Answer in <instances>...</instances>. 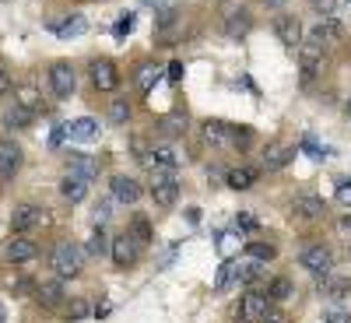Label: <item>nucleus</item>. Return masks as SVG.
<instances>
[{"instance_id": "f257e3e1", "label": "nucleus", "mask_w": 351, "mask_h": 323, "mask_svg": "<svg viewBox=\"0 0 351 323\" xmlns=\"http://www.w3.org/2000/svg\"><path fill=\"white\" fill-rule=\"evenodd\" d=\"M53 271H56V278H64V281L77 278L84 271V250L77 243H71V239L56 243L53 246Z\"/></svg>"}, {"instance_id": "f03ea898", "label": "nucleus", "mask_w": 351, "mask_h": 323, "mask_svg": "<svg viewBox=\"0 0 351 323\" xmlns=\"http://www.w3.org/2000/svg\"><path fill=\"white\" fill-rule=\"evenodd\" d=\"M148 193H152V200L158 204V208H172V204L180 200V180L172 176V169H155Z\"/></svg>"}, {"instance_id": "7ed1b4c3", "label": "nucleus", "mask_w": 351, "mask_h": 323, "mask_svg": "<svg viewBox=\"0 0 351 323\" xmlns=\"http://www.w3.org/2000/svg\"><path fill=\"white\" fill-rule=\"evenodd\" d=\"M299 263L309 271V274H316V278H327V274H334V256H330V250L324 246V243H313V246H306L302 253H299Z\"/></svg>"}, {"instance_id": "20e7f679", "label": "nucleus", "mask_w": 351, "mask_h": 323, "mask_svg": "<svg viewBox=\"0 0 351 323\" xmlns=\"http://www.w3.org/2000/svg\"><path fill=\"white\" fill-rule=\"evenodd\" d=\"M49 88H53V95H56V99H71V95H74L77 74H74V67H71L67 60H60V64H53V67H49Z\"/></svg>"}, {"instance_id": "39448f33", "label": "nucleus", "mask_w": 351, "mask_h": 323, "mask_svg": "<svg viewBox=\"0 0 351 323\" xmlns=\"http://www.w3.org/2000/svg\"><path fill=\"white\" fill-rule=\"evenodd\" d=\"M88 74H92V84L99 92H116V88H120V71H116V64L106 60V56L88 64Z\"/></svg>"}, {"instance_id": "423d86ee", "label": "nucleus", "mask_w": 351, "mask_h": 323, "mask_svg": "<svg viewBox=\"0 0 351 323\" xmlns=\"http://www.w3.org/2000/svg\"><path fill=\"white\" fill-rule=\"evenodd\" d=\"M112 260H116V267H134L137 256H141V239L134 236V232H123V236H116L112 239Z\"/></svg>"}, {"instance_id": "0eeeda50", "label": "nucleus", "mask_w": 351, "mask_h": 323, "mask_svg": "<svg viewBox=\"0 0 351 323\" xmlns=\"http://www.w3.org/2000/svg\"><path fill=\"white\" fill-rule=\"evenodd\" d=\"M36 109H28V106H21L18 99L14 102H8L4 109H0V123H4L8 130H25V127H32L36 123Z\"/></svg>"}, {"instance_id": "6e6552de", "label": "nucleus", "mask_w": 351, "mask_h": 323, "mask_svg": "<svg viewBox=\"0 0 351 323\" xmlns=\"http://www.w3.org/2000/svg\"><path fill=\"white\" fill-rule=\"evenodd\" d=\"M274 36L281 39V46L299 49V46H302V21L291 18V14H278V18H274Z\"/></svg>"}, {"instance_id": "1a4fd4ad", "label": "nucleus", "mask_w": 351, "mask_h": 323, "mask_svg": "<svg viewBox=\"0 0 351 323\" xmlns=\"http://www.w3.org/2000/svg\"><path fill=\"white\" fill-rule=\"evenodd\" d=\"M25 165V152L14 141H0V180H14Z\"/></svg>"}, {"instance_id": "9d476101", "label": "nucleus", "mask_w": 351, "mask_h": 323, "mask_svg": "<svg viewBox=\"0 0 351 323\" xmlns=\"http://www.w3.org/2000/svg\"><path fill=\"white\" fill-rule=\"evenodd\" d=\"M299 67H302V81H313L316 74H324V46H316V43L299 46Z\"/></svg>"}, {"instance_id": "9b49d317", "label": "nucleus", "mask_w": 351, "mask_h": 323, "mask_svg": "<svg viewBox=\"0 0 351 323\" xmlns=\"http://www.w3.org/2000/svg\"><path fill=\"white\" fill-rule=\"evenodd\" d=\"M43 222H46V211L36 208V204H18L14 215H11V228H14V232H32V228H39Z\"/></svg>"}, {"instance_id": "f8f14e48", "label": "nucleus", "mask_w": 351, "mask_h": 323, "mask_svg": "<svg viewBox=\"0 0 351 323\" xmlns=\"http://www.w3.org/2000/svg\"><path fill=\"white\" fill-rule=\"evenodd\" d=\"M36 256H39V246L28 239L25 232H18V236L4 246V260L8 263H28V260H36Z\"/></svg>"}, {"instance_id": "ddd939ff", "label": "nucleus", "mask_w": 351, "mask_h": 323, "mask_svg": "<svg viewBox=\"0 0 351 323\" xmlns=\"http://www.w3.org/2000/svg\"><path fill=\"white\" fill-rule=\"evenodd\" d=\"M267 309H271L267 291H246L243 306H239V316H243V323H256V320H263V313H267Z\"/></svg>"}, {"instance_id": "4468645a", "label": "nucleus", "mask_w": 351, "mask_h": 323, "mask_svg": "<svg viewBox=\"0 0 351 323\" xmlns=\"http://www.w3.org/2000/svg\"><path fill=\"white\" fill-rule=\"evenodd\" d=\"M291 211H295L299 218H306V222H319V218L327 215V204L319 200L316 193H299L295 204H291Z\"/></svg>"}, {"instance_id": "2eb2a0df", "label": "nucleus", "mask_w": 351, "mask_h": 323, "mask_svg": "<svg viewBox=\"0 0 351 323\" xmlns=\"http://www.w3.org/2000/svg\"><path fill=\"white\" fill-rule=\"evenodd\" d=\"M109 187H112V197L120 200V204H137L141 193H144L134 176H112V183H109Z\"/></svg>"}, {"instance_id": "dca6fc26", "label": "nucleus", "mask_w": 351, "mask_h": 323, "mask_svg": "<svg viewBox=\"0 0 351 323\" xmlns=\"http://www.w3.org/2000/svg\"><path fill=\"white\" fill-rule=\"evenodd\" d=\"M341 39V28H337V21L334 18H319L313 28H309V43H316V46H334Z\"/></svg>"}, {"instance_id": "f3484780", "label": "nucleus", "mask_w": 351, "mask_h": 323, "mask_svg": "<svg viewBox=\"0 0 351 323\" xmlns=\"http://www.w3.org/2000/svg\"><path fill=\"white\" fill-rule=\"evenodd\" d=\"M36 299H39V306H46V309H56L67 296H64V278H56V281H43L39 288H36Z\"/></svg>"}, {"instance_id": "a211bd4d", "label": "nucleus", "mask_w": 351, "mask_h": 323, "mask_svg": "<svg viewBox=\"0 0 351 323\" xmlns=\"http://www.w3.org/2000/svg\"><path fill=\"white\" fill-rule=\"evenodd\" d=\"M291 158H295V148H288V144H267V152H263V169L278 172V169H285Z\"/></svg>"}, {"instance_id": "6ab92c4d", "label": "nucleus", "mask_w": 351, "mask_h": 323, "mask_svg": "<svg viewBox=\"0 0 351 323\" xmlns=\"http://www.w3.org/2000/svg\"><path fill=\"white\" fill-rule=\"evenodd\" d=\"M60 193H64V200L81 204L88 197V180H84V176H77V172H67L64 180H60Z\"/></svg>"}, {"instance_id": "aec40b11", "label": "nucleus", "mask_w": 351, "mask_h": 323, "mask_svg": "<svg viewBox=\"0 0 351 323\" xmlns=\"http://www.w3.org/2000/svg\"><path fill=\"white\" fill-rule=\"evenodd\" d=\"M144 162H152V169H180L183 165V155L172 148V144H158V148L144 158Z\"/></svg>"}, {"instance_id": "412c9836", "label": "nucleus", "mask_w": 351, "mask_h": 323, "mask_svg": "<svg viewBox=\"0 0 351 323\" xmlns=\"http://www.w3.org/2000/svg\"><path fill=\"white\" fill-rule=\"evenodd\" d=\"M67 137L71 141H99V123L92 120V116H77L74 123H67Z\"/></svg>"}, {"instance_id": "4be33fe9", "label": "nucleus", "mask_w": 351, "mask_h": 323, "mask_svg": "<svg viewBox=\"0 0 351 323\" xmlns=\"http://www.w3.org/2000/svg\"><path fill=\"white\" fill-rule=\"evenodd\" d=\"M67 165H71V172H77V176H84V180H88V183H92V180H95V176H99V162H95L92 155H84V152H74Z\"/></svg>"}, {"instance_id": "5701e85b", "label": "nucleus", "mask_w": 351, "mask_h": 323, "mask_svg": "<svg viewBox=\"0 0 351 323\" xmlns=\"http://www.w3.org/2000/svg\"><path fill=\"white\" fill-rule=\"evenodd\" d=\"M49 28H53L56 36H64V39H74V36H84L88 32V21L81 14H71L67 21H53Z\"/></svg>"}, {"instance_id": "b1692460", "label": "nucleus", "mask_w": 351, "mask_h": 323, "mask_svg": "<svg viewBox=\"0 0 351 323\" xmlns=\"http://www.w3.org/2000/svg\"><path fill=\"white\" fill-rule=\"evenodd\" d=\"M250 25H253V21H250V11H246V8L225 14V32H228V36H246Z\"/></svg>"}, {"instance_id": "393cba45", "label": "nucleus", "mask_w": 351, "mask_h": 323, "mask_svg": "<svg viewBox=\"0 0 351 323\" xmlns=\"http://www.w3.org/2000/svg\"><path fill=\"white\" fill-rule=\"evenodd\" d=\"M225 180H228V187H232V190H250V187L256 183V169L239 165V169H232V172L225 176Z\"/></svg>"}, {"instance_id": "a878e982", "label": "nucleus", "mask_w": 351, "mask_h": 323, "mask_svg": "<svg viewBox=\"0 0 351 323\" xmlns=\"http://www.w3.org/2000/svg\"><path fill=\"white\" fill-rule=\"evenodd\" d=\"M204 141H208V144H228L232 141V127H225L218 120L215 123L208 120V123H204Z\"/></svg>"}, {"instance_id": "bb28decb", "label": "nucleus", "mask_w": 351, "mask_h": 323, "mask_svg": "<svg viewBox=\"0 0 351 323\" xmlns=\"http://www.w3.org/2000/svg\"><path fill=\"white\" fill-rule=\"evenodd\" d=\"M14 99H18L21 106H28V109H36V112L43 109V95L36 92V84H18V88H14Z\"/></svg>"}, {"instance_id": "cd10ccee", "label": "nucleus", "mask_w": 351, "mask_h": 323, "mask_svg": "<svg viewBox=\"0 0 351 323\" xmlns=\"http://www.w3.org/2000/svg\"><path fill=\"white\" fill-rule=\"evenodd\" d=\"M263 278V263L253 256L250 263H239L236 267V281H243V285H253V281H260Z\"/></svg>"}, {"instance_id": "c85d7f7f", "label": "nucleus", "mask_w": 351, "mask_h": 323, "mask_svg": "<svg viewBox=\"0 0 351 323\" xmlns=\"http://www.w3.org/2000/svg\"><path fill=\"white\" fill-rule=\"evenodd\" d=\"M112 250V239L102 232V225H95V232H92V239H88V253L92 256H106Z\"/></svg>"}, {"instance_id": "c756f323", "label": "nucleus", "mask_w": 351, "mask_h": 323, "mask_svg": "<svg viewBox=\"0 0 351 323\" xmlns=\"http://www.w3.org/2000/svg\"><path fill=\"white\" fill-rule=\"evenodd\" d=\"M183 127H186V116H183V112H169L165 120L158 123V130H162L165 137H180V134H183Z\"/></svg>"}, {"instance_id": "7c9ffc66", "label": "nucleus", "mask_w": 351, "mask_h": 323, "mask_svg": "<svg viewBox=\"0 0 351 323\" xmlns=\"http://www.w3.org/2000/svg\"><path fill=\"white\" fill-rule=\"evenodd\" d=\"M291 291H295V288H291L288 278H274V281L267 285V299H271V302H285V299H291Z\"/></svg>"}, {"instance_id": "2f4dec72", "label": "nucleus", "mask_w": 351, "mask_h": 323, "mask_svg": "<svg viewBox=\"0 0 351 323\" xmlns=\"http://www.w3.org/2000/svg\"><path fill=\"white\" fill-rule=\"evenodd\" d=\"M158 74H162V71H158L155 64H141L134 81H137V88H141V92H152V84L158 81Z\"/></svg>"}, {"instance_id": "473e14b6", "label": "nucleus", "mask_w": 351, "mask_h": 323, "mask_svg": "<svg viewBox=\"0 0 351 323\" xmlns=\"http://www.w3.org/2000/svg\"><path fill=\"white\" fill-rule=\"evenodd\" d=\"M109 120L112 123H127L130 120V102L127 99H112L109 102Z\"/></svg>"}, {"instance_id": "72a5a7b5", "label": "nucleus", "mask_w": 351, "mask_h": 323, "mask_svg": "<svg viewBox=\"0 0 351 323\" xmlns=\"http://www.w3.org/2000/svg\"><path fill=\"white\" fill-rule=\"evenodd\" d=\"M324 323H351V309H344V306H327V309H324Z\"/></svg>"}, {"instance_id": "f704fd0d", "label": "nucleus", "mask_w": 351, "mask_h": 323, "mask_svg": "<svg viewBox=\"0 0 351 323\" xmlns=\"http://www.w3.org/2000/svg\"><path fill=\"white\" fill-rule=\"evenodd\" d=\"M130 232H134V236L141 239V246H144V243H152V225H148V218H134Z\"/></svg>"}, {"instance_id": "c9c22d12", "label": "nucleus", "mask_w": 351, "mask_h": 323, "mask_svg": "<svg viewBox=\"0 0 351 323\" xmlns=\"http://www.w3.org/2000/svg\"><path fill=\"white\" fill-rule=\"evenodd\" d=\"M134 25H137V18L127 11V14H120V21H116V28H112V32H116V39H123V36H130L134 32Z\"/></svg>"}, {"instance_id": "e433bc0d", "label": "nucleus", "mask_w": 351, "mask_h": 323, "mask_svg": "<svg viewBox=\"0 0 351 323\" xmlns=\"http://www.w3.org/2000/svg\"><path fill=\"white\" fill-rule=\"evenodd\" d=\"M348 291V281H337V278H324V296H344Z\"/></svg>"}, {"instance_id": "4c0bfd02", "label": "nucleus", "mask_w": 351, "mask_h": 323, "mask_svg": "<svg viewBox=\"0 0 351 323\" xmlns=\"http://www.w3.org/2000/svg\"><path fill=\"white\" fill-rule=\"evenodd\" d=\"M250 141H253V130H250V127H232V141H228V144H239V148H246Z\"/></svg>"}, {"instance_id": "58836bf2", "label": "nucleus", "mask_w": 351, "mask_h": 323, "mask_svg": "<svg viewBox=\"0 0 351 323\" xmlns=\"http://www.w3.org/2000/svg\"><path fill=\"white\" fill-rule=\"evenodd\" d=\"M250 253H253L256 260H274V253H278V250H274L271 243H253V246H250Z\"/></svg>"}, {"instance_id": "ea45409f", "label": "nucleus", "mask_w": 351, "mask_h": 323, "mask_svg": "<svg viewBox=\"0 0 351 323\" xmlns=\"http://www.w3.org/2000/svg\"><path fill=\"white\" fill-rule=\"evenodd\" d=\"M337 204H341V208H351V180L337 183Z\"/></svg>"}, {"instance_id": "a19ab883", "label": "nucleus", "mask_w": 351, "mask_h": 323, "mask_svg": "<svg viewBox=\"0 0 351 323\" xmlns=\"http://www.w3.org/2000/svg\"><path fill=\"white\" fill-rule=\"evenodd\" d=\"M334 8H337V0H313V11H316V14H324V18H330Z\"/></svg>"}, {"instance_id": "79ce46f5", "label": "nucleus", "mask_w": 351, "mask_h": 323, "mask_svg": "<svg viewBox=\"0 0 351 323\" xmlns=\"http://www.w3.org/2000/svg\"><path fill=\"white\" fill-rule=\"evenodd\" d=\"M232 278H236V267H232V263H225V267H221V274H218V281H215V285H218V291H221V288H225Z\"/></svg>"}, {"instance_id": "37998d69", "label": "nucleus", "mask_w": 351, "mask_h": 323, "mask_svg": "<svg viewBox=\"0 0 351 323\" xmlns=\"http://www.w3.org/2000/svg\"><path fill=\"white\" fill-rule=\"evenodd\" d=\"M337 236H341V239H348V243H351V215H344V218H341V222H337Z\"/></svg>"}, {"instance_id": "c03bdc74", "label": "nucleus", "mask_w": 351, "mask_h": 323, "mask_svg": "<svg viewBox=\"0 0 351 323\" xmlns=\"http://www.w3.org/2000/svg\"><path fill=\"white\" fill-rule=\"evenodd\" d=\"M260 323H288V316L281 313V309H267V313H263V320Z\"/></svg>"}, {"instance_id": "a18cd8bd", "label": "nucleus", "mask_w": 351, "mask_h": 323, "mask_svg": "<svg viewBox=\"0 0 351 323\" xmlns=\"http://www.w3.org/2000/svg\"><path fill=\"white\" fill-rule=\"evenodd\" d=\"M11 88H14V77H11V74H8L4 67H0V95H8Z\"/></svg>"}, {"instance_id": "49530a36", "label": "nucleus", "mask_w": 351, "mask_h": 323, "mask_svg": "<svg viewBox=\"0 0 351 323\" xmlns=\"http://www.w3.org/2000/svg\"><path fill=\"white\" fill-rule=\"evenodd\" d=\"M67 316H71V320H81V316H88V302H84V299H77V302L71 306V313H67Z\"/></svg>"}, {"instance_id": "de8ad7c7", "label": "nucleus", "mask_w": 351, "mask_h": 323, "mask_svg": "<svg viewBox=\"0 0 351 323\" xmlns=\"http://www.w3.org/2000/svg\"><path fill=\"white\" fill-rule=\"evenodd\" d=\"M239 225H243V228H250V232H253V228H256V225H260V222H256V218H253V215H250V211H239Z\"/></svg>"}, {"instance_id": "09e8293b", "label": "nucleus", "mask_w": 351, "mask_h": 323, "mask_svg": "<svg viewBox=\"0 0 351 323\" xmlns=\"http://www.w3.org/2000/svg\"><path fill=\"white\" fill-rule=\"evenodd\" d=\"M106 218H109V204L102 200V204H95V225H102Z\"/></svg>"}, {"instance_id": "8fccbe9b", "label": "nucleus", "mask_w": 351, "mask_h": 323, "mask_svg": "<svg viewBox=\"0 0 351 323\" xmlns=\"http://www.w3.org/2000/svg\"><path fill=\"white\" fill-rule=\"evenodd\" d=\"M183 77V64H169V81H180Z\"/></svg>"}, {"instance_id": "3c124183", "label": "nucleus", "mask_w": 351, "mask_h": 323, "mask_svg": "<svg viewBox=\"0 0 351 323\" xmlns=\"http://www.w3.org/2000/svg\"><path fill=\"white\" fill-rule=\"evenodd\" d=\"M232 243H236V236H221V253L228 256V250H232Z\"/></svg>"}, {"instance_id": "603ef678", "label": "nucleus", "mask_w": 351, "mask_h": 323, "mask_svg": "<svg viewBox=\"0 0 351 323\" xmlns=\"http://www.w3.org/2000/svg\"><path fill=\"white\" fill-rule=\"evenodd\" d=\"M263 4H267V8H281V4H285V0H263Z\"/></svg>"}, {"instance_id": "864d4df0", "label": "nucleus", "mask_w": 351, "mask_h": 323, "mask_svg": "<svg viewBox=\"0 0 351 323\" xmlns=\"http://www.w3.org/2000/svg\"><path fill=\"white\" fill-rule=\"evenodd\" d=\"M8 320V313H4V306H0V323H4Z\"/></svg>"}, {"instance_id": "5fc2aeb1", "label": "nucleus", "mask_w": 351, "mask_h": 323, "mask_svg": "<svg viewBox=\"0 0 351 323\" xmlns=\"http://www.w3.org/2000/svg\"><path fill=\"white\" fill-rule=\"evenodd\" d=\"M344 112H348V116H351V99H348V106H344Z\"/></svg>"}, {"instance_id": "6e6d98bb", "label": "nucleus", "mask_w": 351, "mask_h": 323, "mask_svg": "<svg viewBox=\"0 0 351 323\" xmlns=\"http://www.w3.org/2000/svg\"><path fill=\"white\" fill-rule=\"evenodd\" d=\"M348 253H351V243H348Z\"/></svg>"}]
</instances>
